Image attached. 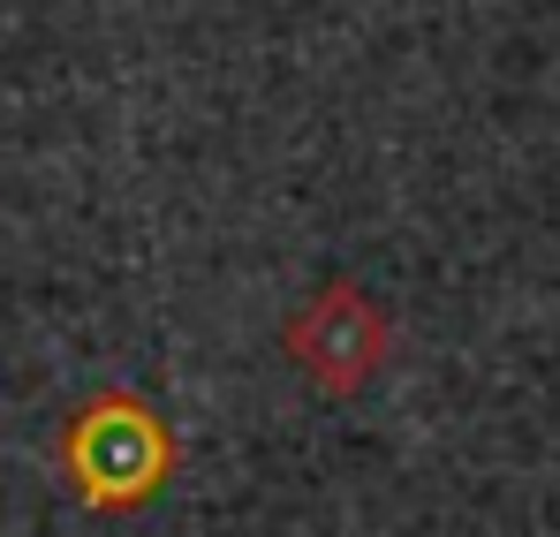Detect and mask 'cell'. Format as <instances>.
I'll return each instance as SVG.
<instances>
[{
    "label": "cell",
    "instance_id": "cell-1",
    "mask_svg": "<svg viewBox=\"0 0 560 537\" xmlns=\"http://www.w3.org/2000/svg\"><path fill=\"white\" fill-rule=\"evenodd\" d=\"M61 462H69V485H77L84 507L121 515V507H144V500L160 492V477H167V462H175V440H167V424H160L144 401L106 394V401H92V409L61 432Z\"/></svg>",
    "mask_w": 560,
    "mask_h": 537
},
{
    "label": "cell",
    "instance_id": "cell-2",
    "mask_svg": "<svg viewBox=\"0 0 560 537\" xmlns=\"http://www.w3.org/2000/svg\"><path fill=\"white\" fill-rule=\"evenodd\" d=\"M288 357H295V371H303L311 386H326V394H357V386L378 371V357H386V318H378L357 288H326L318 303L295 311V326H288Z\"/></svg>",
    "mask_w": 560,
    "mask_h": 537
}]
</instances>
